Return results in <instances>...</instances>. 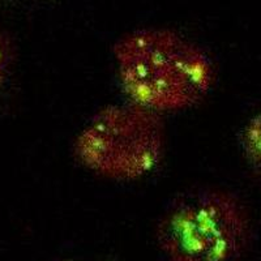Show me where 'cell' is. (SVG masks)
<instances>
[{
  "label": "cell",
  "instance_id": "1",
  "mask_svg": "<svg viewBox=\"0 0 261 261\" xmlns=\"http://www.w3.org/2000/svg\"><path fill=\"white\" fill-rule=\"evenodd\" d=\"M111 54L125 99L162 116L199 106L216 83L211 55L171 28L145 27L124 33Z\"/></svg>",
  "mask_w": 261,
  "mask_h": 261
},
{
  "label": "cell",
  "instance_id": "2",
  "mask_svg": "<svg viewBox=\"0 0 261 261\" xmlns=\"http://www.w3.org/2000/svg\"><path fill=\"white\" fill-rule=\"evenodd\" d=\"M253 239L247 205L231 191L201 187L181 193L155 227L167 261H241Z\"/></svg>",
  "mask_w": 261,
  "mask_h": 261
},
{
  "label": "cell",
  "instance_id": "3",
  "mask_svg": "<svg viewBox=\"0 0 261 261\" xmlns=\"http://www.w3.org/2000/svg\"><path fill=\"white\" fill-rule=\"evenodd\" d=\"M167 150L165 116L124 99L95 111L72 141V157L86 172L116 183L148 178Z\"/></svg>",
  "mask_w": 261,
  "mask_h": 261
},
{
  "label": "cell",
  "instance_id": "4",
  "mask_svg": "<svg viewBox=\"0 0 261 261\" xmlns=\"http://www.w3.org/2000/svg\"><path fill=\"white\" fill-rule=\"evenodd\" d=\"M239 146L247 167L261 187V110L244 123L239 135Z\"/></svg>",
  "mask_w": 261,
  "mask_h": 261
},
{
  "label": "cell",
  "instance_id": "5",
  "mask_svg": "<svg viewBox=\"0 0 261 261\" xmlns=\"http://www.w3.org/2000/svg\"><path fill=\"white\" fill-rule=\"evenodd\" d=\"M13 54L12 46L8 37L0 30V90L3 89L6 83L8 81L11 68H12Z\"/></svg>",
  "mask_w": 261,
  "mask_h": 261
},
{
  "label": "cell",
  "instance_id": "6",
  "mask_svg": "<svg viewBox=\"0 0 261 261\" xmlns=\"http://www.w3.org/2000/svg\"><path fill=\"white\" fill-rule=\"evenodd\" d=\"M60 261H85V260H72L71 258V260H60ZM86 261H89V260H86Z\"/></svg>",
  "mask_w": 261,
  "mask_h": 261
}]
</instances>
